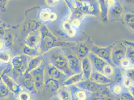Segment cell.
<instances>
[{"instance_id":"obj_12","label":"cell","mask_w":134,"mask_h":100,"mask_svg":"<svg viewBox=\"0 0 134 100\" xmlns=\"http://www.w3.org/2000/svg\"><path fill=\"white\" fill-rule=\"evenodd\" d=\"M81 63V70L83 78L86 80H89L90 76L93 71V67L88 57L84 58Z\"/></svg>"},{"instance_id":"obj_38","label":"cell","mask_w":134,"mask_h":100,"mask_svg":"<svg viewBox=\"0 0 134 100\" xmlns=\"http://www.w3.org/2000/svg\"><path fill=\"white\" fill-rule=\"evenodd\" d=\"M59 1L57 0H47L46 1L47 4L50 7L56 6Z\"/></svg>"},{"instance_id":"obj_44","label":"cell","mask_w":134,"mask_h":100,"mask_svg":"<svg viewBox=\"0 0 134 100\" xmlns=\"http://www.w3.org/2000/svg\"><path fill=\"white\" fill-rule=\"evenodd\" d=\"M1 80H2V79H1V77L0 78V82H1Z\"/></svg>"},{"instance_id":"obj_5","label":"cell","mask_w":134,"mask_h":100,"mask_svg":"<svg viewBox=\"0 0 134 100\" xmlns=\"http://www.w3.org/2000/svg\"><path fill=\"white\" fill-rule=\"evenodd\" d=\"M10 66L8 65V67H6L5 69L1 75V79L2 81L9 89L10 92H12L13 94L16 95H18L20 94V93L21 92V86L17 83L14 79L7 75V73L10 72Z\"/></svg>"},{"instance_id":"obj_16","label":"cell","mask_w":134,"mask_h":100,"mask_svg":"<svg viewBox=\"0 0 134 100\" xmlns=\"http://www.w3.org/2000/svg\"><path fill=\"white\" fill-rule=\"evenodd\" d=\"M48 73L50 78H53L56 80H59L63 77H66L65 74L62 72L56 67L52 65H50L48 67Z\"/></svg>"},{"instance_id":"obj_20","label":"cell","mask_w":134,"mask_h":100,"mask_svg":"<svg viewBox=\"0 0 134 100\" xmlns=\"http://www.w3.org/2000/svg\"><path fill=\"white\" fill-rule=\"evenodd\" d=\"M63 27L64 28L65 32L70 37H74L76 35V29L73 28L71 23L69 22L66 21L63 23Z\"/></svg>"},{"instance_id":"obj_31","label":"cell","mask_w":134,"mask_h":100,"mask_svg":"<svg viewBox=\"0 0 134 100\" xmlns=\"http://www.w3.org/2000/svg\"><path fill=\"white\" fill-rule=\"evenodd\" d=\"M122 87L120 84H116L113 87V91L116 94H120L122 92Z\"/></svg>"},{"instance_id":"obj_8","label":"cell","mask_w":134,"mask_h":100,"mask_svg":"<svg viewBox=\"0 0 134 100\" xmlns=\"http://www.w3.org/2000/svg\"><path fill=\"white\" fill-rule=\"evenodd\" d=\"M80 89L90 92H96L103 88L105 85L96 83L90 80H85L79 82L76 85Z\"/></svg>"},{"instance_id":"obj_29","label":"cell","mask_w":134,"mask_h":100,"mask_svg":"<svg viewBox=\"0 0 134 100\" xmlns=\"http://www.w3.org/2000/svg\"><path fill=\"white\" fill-rule=\"evenodd\" d=\"M10 56L4 52H0V61L7 63L10 61Z\"/></svg>"},{"instance_id":"obj_34","label":"cell","mask_w":134,"mask_h":100,"mask_svg":"<svg viewBox=\"0 0 134 100\" xmlns=\"http://www.w3.org/2000/svg\"><path fill=\"white\" fill-rule=\"evenodd\" d=\"M133 65L134 66V65H133V64H132L131 63H130V62L129 61L128 59H124L123 61H122L121 62V66H122V67L124 68H125V69H129V66H130V65Z\"/></svg>"},{"instance_id":"obj_28","label":"cell","mask_w":134,"mask_h":100,"mask_svg":"<svg viewBox=\"0 0 134 100\" xmlns=\"http://www.w3.org/2000/svg\"><path fill=\"white\" fill-rule=\"evenodd\" d=\"M126 59H128L130 63L134 65V50L133 49H127V52L126 54Z\"/></svg>"},{"instance_id":"obj_3","label":"cell","mask_w":134,"mask_h":100,"mask_svg":"<svg viewBox=\"0 0 134 100\" xmlns=\"http://www.w3.org/2000/svg\"><path fill=\"white\" fill-rule=\"evenodd\" d=\"M51 64L67 75H71L73 73L70 70L67 58L61 53L56 51L51 57Z\"/></svg>"},{"instance_id":"obj_40","label":"cell","mask_w":134,"mask_h":100,"mask_svg":"<svg viewBox=\"0 0 134 100\" xmlns=\"http://www.w3.org/2000/svg\"><path fill=\"white\" fill-rule=\"evenodd\" d=\"M115 3H116L115 1H113V0L107 1V5L110 8H112V7L114 6Z\"/></svg>"},{"instance_id":"obj_9","label":"cell","mask_w":134,"mask_h":100,"mask_svg":"<svg viewBox=\"0 0 134 100\" xmlns=\"http://www.w3.org/2000/svg\"><path fill=\"white\" fill-rule=\"evenodd\" d=\"M88 56V58L91 63L92 67L95 69V71L103 74L104 68L109 64L91 52L89 53Z\"/></svg>"},{"instance_id":"obj_23","label":"cell","mask_w":134,"mask_h":100,"mask_svg":"<svg viewBox=\"0 0 134 100\" xmlns=\"http://www.w3.org/2000/svg\"><path fill=\"white\" fill-rule=\"evenodd\" d=\"M52 12L49 8H44L41 10L39 15L40 20L42 22H46L49 21V17Z\"/></svg>"},{"instance_id":"obj_1","label":"cell","mask_w":134,"mask_h":100,"mask_svg":"<svg viewBox=\"0 0 134 100\" xmlns=\"http://www.w3.org/2000/svg\"><path fill=\"white\" fill-rule=\"evenodd\" d=\"M58 45L57 38L47 27L42 26L40 30V49L42 52L46 53Z\"/></svg>"},{"instance_id":"obj_11","label":"cell","mask_w":134,"mask_h":100,"mask_svg":"<svg viewBox=\"0 0 134 100\" xmlns=\"http://www.w3.org/2000/svg\"><path fill=\"white\" fill-rule=\"evenodd\" d=\"M66 58L69 69L73 73L79 74L82 73L81 63L77 56L69 55L67 56Z\"/></svg>"},{"instance_id":"obj_2","label":"cell","mask_w":134,"mask_h":100,"mask_svg":"<svg viewBox=\"0 0 134 100\" xmlns=\"http://www.w3.org/2000/svg\"><path fill=\"white\" fill-rule=\"evenodd\" d=\"M30 58L25 55H21L14 57L12 60L13 75L14 79H17L20 76H23L28 68Z\"/></svg>"},{"instance_id":"obj_25","label":"cell","mask_w":134,"mask_h":100,"mask_svg":"<svg viewBox=\"0 0 134 100\" xmlns=\"http://www.w3.org/2000/svg\"><path fill=\"white\" fill-rule=\"evenodd\" d=\"M103 74L107 77L110 78L114 74V70L113 67L111 65L108 64L104 68L103 70Z\"/></svg>"},{"instance_id":"obj_42","label":"cell","mask_w":134,"mask_h":100,"mask_svg":"<svg viewBox=\"0 0 134 100\" xmlns=\"http://www.w3.org/2000/svg\"><path fill=\"white\" fill-rule=\"evenodd\" d=\"M4 31L2 28H0V36H3L4 35Z\"/></svg>"},{"instance_id":"obj_14","label":"cell","mask_w":134,"mask_h":100,"mask_svg":"<svg viewBox=\"0 0 134 100\" xmlns=\"http://www.w3.org/2000/svg\"><path fill=\"white\" fill-rule=\"evenodd\" d=\"M40 38L39 34H37L35 31L32 32L26 40V45L31 48H36L40 41Z\"/></svg>"},{"instance_id":"obj_18","label":"cell","mask_w":134,"mask_h":100,"mask_svg":"<svg viewBox=\"0 0 134 100\" xmlns=\"http://www.w3.org/2000/svg\"><path fill=\"white\" fill-rule=\"evenodd\" d=\"M43 61V58L41 56H37V57L30 60L28 63V68L25 73H30L34 70L40 67Z\"/></svg>"},{"instance_id":"obj_33","label":"cell","mask_w":134,"mask_h":100,"mask_svg":"<svg viewBox=\"0 0 134 100\" xmlns=\"http://www.w3.org/2000/svg\"><path fill=\"white\" fill-rule=\"evenodd\" d=\"M30 96L28 93L26 92H21L19 94V100H30Z\"/></svg>"},{"instance_id":"obj_41","label":"cell","mask_w":134,"mask_h":100,"mask_svg":"<svg viewBox=\"0 0 134 100\" xmlns=\"http://www.w3.org/2000/svg\"><path fill=\"white\" fill-rule=\"evenodd\" d=\"M5 68H6L5 66H3L2 67H0V78L1 77V75L2 74L3 71L5 69Z\"/></svg>"},{"instance_id":"obj_15","label":"cell","mask_w":134,"mask_h":100,"mask_svg":"<svg viewBox=\"0 0 134 100\" xmlns=\"http://www.w3.org/2000/svg\"><path fill=\"white\" fill-rule=\"evenodd\" d=\"M71 93L74 95L78 100H86L87 99L86 91L80 89L76 85L70 86Z\"/></svg>"},{"instance_id":"obj_17","label":"cell","mask_w":134,"mask_h":100,"mask_svg":"<svg viewBox=\"0 0 134 100\" xmlns=\"http://www.w3.org/2000/svg\"><path fill=\"white\" fill-rule=\"evenodd\" d=\"M82 81H83V74L82 73L79 74H76L67 79L64 82L63 86L68 87L73 85L76 84Z\"/></svg>"},{"instance_id":"obj_26","label":"cell","mask_w":134,"mask_h":100,"mask_svg":"<svg viewBox=\"0 0 134 100\" xmlns=\"http://www.w3.org/2000/svg\"><path fill=\"white\" fill-rule=\"evenodd\" d=\"M24 53L25 54V55L28 56H36L37 54V48H31L25 45L24 48Z\"/></svg>"},{"instance_id":"obj_39","label":"cell","mask_w":134,"mask_h":100,"mask_svg":"<svg viewBox=\"0 0 134 100\" xmlns=\"http://www.w3.org/2000/svg\"><path fill=\"white\" fill-rule=\"evenodd\" d=\"M57 19V15L55 13L52 12L51 13L50 17H49V21H52V22H54L55 21H56V19Z\"/></svg>"},{"instance_id":"obj_21","label":"cell","mask_w":134,"mask_h":100,"mask_svg":"<svg viewBox=\"0 0 134 100\" xmlns=\"http://www.w3.org/2000/svg\"><path fill=\"white\" fill-rule=\"evenodd\" d=\"M122 13V8L119 3L117 2L115 3L114 6L111 8V14L113 17L118 18L120 17Z\"/></svg>"},{"instance_id":"obj_36","label":"cell","mask_w":134,"mask_h":100,"mask_svg":"<svg viewBox=\"0 0 134 100\" xmlns=\"http://www.w3.org/2000/svg\"><path fill=\"white\" fill-rule=\"evenodd\" d=\"M71 24H72L73 28L74 29H77L80 27V26L81 25V22L78 19H75L73 20L72 23Z\"/></svg>"},{"instance_id":"obj_19","label":"cell","mask_w":134,"mask_h":100,"mask_svg":"<svg viewBox=\"0 0 134 100\" xmlns=\"http://www.w3.org/2000/svg\"><path fill=\"white\" fill-rule=\"evenodd\" d=\"M45 85L47 89L53 91L58 90L60 87L59 81L53 78H49L47 79L45 81Z\"/></svg>"},{"instance_id":"obj_4","label":"cell","mask_w":134,"mask_h":100,"mask_svg":"<svg viewBox=\"0 0 134 100\" xmlns=\"http://www.w3.org/2000/svg\"><path fill=\"white\" fill-rule=\"evenodd\" d=\"M127 48L123 43L118 42L114 45L111 53V60L113 65L120 66L121 63L125 59Z\"/></svg>"},{"instance_id":"obj_30","label":"cell","mask_w":134,"mask_h":100,"mask_svg":"<svg viewBox=\"0 0 134 100\" xmlns=\"http://www.w3.org/2000/svg\"><path fill=\"white\" fill-rule=\"evenodd\" d=\"M123 85L126 88H130L131 86H134V81H132L131 79L125 77L123 81Z\"/></svg>"},{"instance_id":"obj_37","label":"cell","mask_w":134,"mask_h":100,"mask_svg":"<svg viewBox=\"0 0 134 100\" xmlns=\"http://www.w3.org/2000/svg\"><path fill=\"white\" fill-rule=\"evenodd\" d=\"M6 49V43L2 39H0V52H4Z\"/></svg>"},{"instance_id":"obj_7","label":"cell","mask_w":134,"mask_h":100,"mask_svg":"<svg viewBox=\"0 0 134 100\" xmlns=\"http://www.w3.org/2000/svg\"><path fill=\"white\" fill-rule=\"evenodd\" d=\"M45 66V64H41L40 67L30 73L33 79L36 88H39L44 84Z\"/></svg>"},{"instance_id":"obj_6","label":"cell","mask_w":134,"mask_h":100,"mask_svg":"<svg viewBox=\"0 0 134 100\" xmlns=\"http://www.w3.org/2000/svg\"><path fill=\"white\" fill-rule=\"evenodd\" d=\"M114 45H110L106 48L100 47L96 46H93L91 48V53L102 59L108 64L113 66V65L111 60V53Z\"/></svg>"},{"instance_id":"obj_43","label":"cell","mask_w":134,"mask_h":100,"mask_svg":"<svg viewBox=\"0 0 134 100\" xmlns=\"http://www.w3.org/2000/svg\"><path fill=\"white\" fill-rule=\"evenodd\" d=\"M6 100H18V99H13V98H11V99H7Z\"/></svg>"},{"instance_id":"obj_27","label":"cell","mask_w":134,"mask_h":100,"mask_svg":"<svg viewBox=\"0 0 134 100\" xmlns=\"http://www.w3.org/2000/svg\"><path fill=\"white\" fill-rule=\"evenodd\" d=\"M134 15L131 14H127L125 15V20L129 27L134 30Z\"/></svg>"},{"instance_id":"obj_24","label":"cell","mask_w":134,"mask_h":100,"mask_svg":"<svg viewBox=\"0 0 134 100\" xmlns=\"http://www.w3.org/2000/svg\"><path fill=\"white\" fill-rule=\"evenodd\" d=\"M78 53L80 58H85L89 53V48L84 45H81L78 49Z\"/></svg>"},{"instance_id":"obj_35","label":"cell","mask_w":134,"mask_h":100,"mask_svg":"<svg viewBox=\"0 0 134 100\" xmlns=\"http://www.w3.org/2000/svg\"><path fill=\"white\" fill-rule=\"evenodd\" d=\"M96 8L95 5H94L93 4H90L88 6V7L86 9V11L90 13H93L96 12Z\"/></svg>"},{"instance_id":"obj_32","label":"cell","mask_w":134,"mask_h":100,"mask_svg":"<svg viewBox=\"0 0 134 100\" xmlns=\"http://www.w3.org/2000/svg\"><path fill=\"white\" fill-rule=\"evenodd\" d=\"M134 81V68L128 69L126 72V76Z\"/></svg>"},{"instance_id":"obj_22","label":"cell","mask_w":134,"mask_h":100,"mask_svg":"<svg viewBox=\"0 0 134 100\" xmlns=\"http://www.w3.org/2000/svg\"><path fill=\"white\" fill-rule=\"evenodd\" d=\"M10 94V91L5 83L1 80L0 82V99H5Z\"/></svg>"},{"instance_id":"obj_10","label":"cell","mask_w":134,"mask_h":100,"mask_svg":"<svg viewBox=\"0 0 134 100\" xmlns=\"http://www.w3.org/2000/svg\"><path fill=\"white\" fill-rule=\"evenodd\" d=\"M89 80L93 81L96 83L102 85H108L112 83L113 82V80L107 77L102 73H100L93 70L90 76Z\"/></svg>"},{"instance_id":"obj_13","label":"cell","mask_w":134,"mask_h":100,"mask_svg":"<svg viewBox=\"0 0 134 100\" xmlns=\"http://www.w3.org/2000/svg\"><path fill=\"white\" fill-rule=\"evenodd\" d=\"M23 84L24 86L27 89L28 91L34 92L36 91L35 85L34 83L33 79L30 73H25L23 75Z\"/></svg>"}]
</instances>
